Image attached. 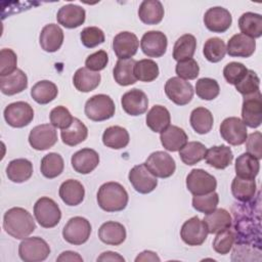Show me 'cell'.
Listing matches in <instances>:
<instances>
[{"label":"cell","mask_w":262,"mask_h":262,"mask_svg":"<svg viewBox=\"0 0 262 262\" xmlns=\"http://www.w3.org/2000/svg\"><path fill=\"white\" fill-rule=\"evenodd\" d=\"M71 164L76 172L89 174L98 166L99 155L92 148H82L72 156Z\"/></svg>","instance_id":"obj_21"},{"label":"cell","mask_w":262,"mask_h":262,"mask_svg":"<svg viewBox=\"0 0 262 262\" xmlns=\"http://www.w3.org/2000/svg\"><path fill=\"white\" fill-rule=\"evenodd\" d=\"M90 222L81 216L71 218L62 229V236L69 244L80 246L88 241L91 234Z\"/></svg>","instance_id":"obj_6"},{"label":"cell","mask_w":262,"mask_h":262,"mask_svg":"<svg viewBox=\"0 0 262 262\" xmlns=\"http://www.w3.org/2000/svg\"><path fill=\"white\" fill-rule=\"evenodd\" d=\"M242 34L250 38H259L262 35V16L255 12H245L238 19Z\"/></svg>","instance_id":"obj_39"},{"label":"cell","mask_w":262,"mask_h":262,"mask_svg":"<svg viewBox=\"0 0 262 262\" xmlns=\"http://www.w3.org/2000/svg\"><path fill=\"white\" fill-rule=\"evenodd\" d=\"M159 66L152 59H140L135 62L134 76L141 82H152L159 77Z\"/></svg>","instance_id":"obj_45"},{"label":"cell","mask_w":262,"mask_h":262,"mask_svg":"<svg viewBox=\"0 0 262 262\" xmlns=\"http://www.w3.org/2000/svg\"><path fill=\"white\" fill-rule=\"evenodd\" d=\"M218 203H219V196H218V193L215 191H212L207 194H202V195H193L192 198L193 209L206 215L214 211L217 208Z\"/></svg>","instance_id":"obj_48"},{"label":"cell","mask_w":262,"mask_h":262,"mask_svg":"<svg viewBox=\"0 0 262 262\" xmlns=\"http://www.w3.org/2000/svg\"><path fill=\"white\" fill-rule=\"evenodd\" d=\"M126 229L123 224L116 221H106L98 229L99 239L111 246H119L126 239Z\"/></svg>","instance_id":"obj_26"},{"label":"cell","mask_w":262,"mask_h":262,"mask_svg":"<svg viewBox=\"0 0 262 262\" xmlns=\"http://www.w3.org/2000/svg\"><path fill=\"white\" fill-rule=\"evenodd\" d=\"M192 129L199 134H207L211 131L214 123L212 113L203 106L194 108L189 118Z\"/></svg>","instance_id":"obj_41"},{"label":"cell","mask_w":262,"mask_h":262,"mask_svg":"<svg viewBox=\"0 0 262 262\" xmlns=\"http://www.w3.org/2000/svg\"><path fill=\"white\" fill-rule=\"evenodd\" d=\"M255 179H248L235 176L231 182V193L237 201L247 203L250 202L256 193Z\"/></svg>","instance_id":"obj_38"},{"label":"cell","mask_w":262,"mask_h":262,"mask_svg":"<svg viewBox=\"0 0 262 262\" xmlns=\"http://www.w3.org/2000/svg\"><path fill=\"white\" fill-rule=\"evenodd\" d=\"M234 170L236 176L248 179H255L260 170L259 160L248 152L242 154L235 160Z\"/></svg>","instance_id":"obj_37"},{"label":"cell","mask_w":262,"mask_h":262,"mask_svg":"<svg viewBox=\"0 0 262 262\" xmlns=\"http://www.w3.org/2000/svg\"><path fill=\"white\" fill-rule=\"evenodd\" d=\"M186 187L193 195L207 194L215 191L217 180L203 169H192L186 176Z\"/></svg>","instance_id":"obj_8"},{"label":"cell","mask_w":262,"mask_h":262,"mask_svg":"<svg viewBox=\"0 0 262 262\" xmlns=\"http://www.w3.org/2000/svg\"><path fill=\"white\" fill-rule=\"evenodd\" d=\"M206 151L207 148L202 142L189 141L179 150V157L185 165L192 166L205 158Z\"/></svg>","instance_id":"obj_44"},{"label":"cell","mask_w":262,"mask_h":262,"mask_svg":"<svg viewBox=\"0 0 262 262\" xmlns=\"http://www.w3.org/2000/svg\"><path fill=\"white\" fill-rule=\"evenodd\" d=\"M208 229L203 220L193 216L186 220L180 229L181 239L188 246H201L208 236Z\"/></svg>","instance_id":"obj_12"},{"label":"cell","mask_w":262,"mask_h":262,"mask_svg":"<svg viewBox=\"0 0 262 262\" xmlns=\"http://www.w3.org/2000/svg\"><path fill=\"white\" fill-rule=\"evenodd\" d=\"M58 94L57 86L48 80L37 82L31 89L32 98L39 104H47L56 98Z\"/></svg>","instance_id":"obj_40"},{"label":"cell","mask_w":262,"mask_h":262,"mask_svg":"<svg viewBox=\"0 0 262 262\" xmlns=\"http://www.w3.org/2000/svg\"><path fill=\"white\" fill-rule=\"evenodd\" d=\"M101 76L98 72L90 71L89 69L80 68L76 71L73 77V83L77 90L81 92H90L98 87Z\"/></svg>","instance_id":"obj_31"},{"label":"cell","mask_w":262,"mask_h":262,"mask_svg":"<svg viewBox=\"0 0 262 262\" xmlns=\"http://www.w3.org/2000/svg\"><path fill=\"white\" fill-rule=\"evenodd\" d=\"M144 165L152 175L159 178H168L176 170L174 159L168 152L162 150L151 152L144 162Z\"/></svg>","instance_id":"obj_9"},{"label":"cell","mask_w":262,"mask_h":262,"mask_svg":"<svg viewBox=\"0 0 262 262\" xmlns=\"http://www.w3.org/2000/svg\"><path fill=\"white\" fill-rule=\"evenodd\" d=\"M196 49V40L193 35L184 34L179 37L173 47V58L181 61L187 58H192Z\"/></svg>","instance_id":"obj_42"},{"label":"cell","mask_w":262,"mask_h":262,"mask_svg":"<svg viewBox=\"0 0 262 262\" xmlns=\"http://www.w3.org/2000/svg\"><path fill=\"white\" fill-rule=\"evenodd\" d=\"M57 261H79L82 262L83 258L76 252L73 251H66L62 252L56 259Z\"/></svg>","instance_id":"obj_59"},{"label":"cell","mask_w":262,"mask_h":262,"mask_svg":"<svg viewBox=\"0 0 262 262\" xmlns=\"http://www.w3.org/2000/svg\"><path fill=\"white\" fill-rule=\"evenodd\" d=\"M245 123L236 117H229L220 125L221 137L230 145H241L246 142L248 132Z\"/></svg>","instance_id":"obj_13"},{"label":"cell","mask_w":262,"mask_h":262,"mask_svg":"<svg viewBox=\"0 0 262 262\" xmlns=\"http://www.w3.org/2000/svg\"><path fill=\"white\" fill-rule=\"evenodd\" d=\"M3 115L9 126L13 128H23L33 121L34 110L26 101H15L9 103L5 107Z\"/></svg>","instance_id":"obj_7"},{"label":"cell","mask_w":262,"mask_h":262,"mask_svg":"<svg viewBox=\"0 0 262 262\" xmlns=\"http://www.w3.org/2000/svg\"><path fill=\"white\" fill-rule=\"evenodd\" d=\"M165 93L175 104L185 105L189 103L193 97V88L186 80L179 77H172L165 84Z\"/></svg>","instance_id":"obj_10"},{"label":"cell","mask_w":262,"mask_h":262,"mask_svg":"<svg viewBox=\"0 0 262 262\" xmlns=\"http://www.w3.org/2000/svg\"><path fill=\"white\" fill-rule=\"evenodd\" d=\"M233 244H234V233L232 229L228 228L216 233V236L213 241V249L218 254L226 255L232 249Z\"/></svg>","instance_id":"obj_50"},{"label":"cell","mask_w":262,"mask_h":262,"mask_svg":"<svg viewBox=\"0 0 262 262\" xmlns=\"http://www.w3.org/2000/svg\"><path fill=\"white\" fill-rule=\"evenodd\" d=\"M209 233H218L225 229H228L232 225V218L230 213L223 209H215L211 213L207 214L203 219Z\"/></svg>","instance_id":"obj_28"},{"label":"cell","mask_w":262,"mask_h":262,"mask_svg":"<svg viewBox=\"0 0 262 262\" xmlns=\"http://www.w3.org/2000/svg\"><path fill=\"white\" fill-rule=\"evenodd\" d=\"M3 228L12 237L24 239L36 229V223L28 210L14 207L5 212L3 216Z\"/></svg>","instance_id":"obj_1"},{"label":"cell","mask_w":262,"mask_h":262,"mask_svg":"<svg viewBox=\"0 0 262 262\" xmlns=\"http://www.w3.org/2000/svg\"><path fill=\"white\" fill-rule=\"evenodd\" d=\"M50 247L45 239L39 236L26 237L18 246V255L25 262H40L47 259Z\"/></svg>","instance_id":"obj_5"},{"label":"cell","mask_w":262,"mask_h":262,"mask_svg":"<svg viewBox=\"0 0 262 262\" xmlns=\"http://www.w3.org/2000/svg\"><path fill=\"white\" fill-rule=\"evenodd\" d=\"M177 76L183 80H193L199 76L200 67L193 58H187L178 61L175 67Z\"/></svg>","instance_id":"obj_53"},{"label":"cell","mask_w":262,"mask_h":262,"mask_svg":"<svg viewBox=\"0 0 262 262\" xmlns=\"http://www.w3.org/2000/svg\"><path fill=\"white\" fill-rule=\"evenodd\" d=\"M138 47V38L131 32H121L113 40V50L119 59L131 58L136 54Z\"/></svg>","instance_id":"obj_18"},{"label":"cell","mask_w":262,"mask_h":262,"mask_svg":"<svg viewBox=\"0 0 262 262\" xmlns=\"http://www.w3.org/2000/svg\"><path fill=\"white\" fill-rule=\"evenodd\" d=\"M17 57L10 48H3L0 51V77L8 76L16 71Z\"/></svg>","instance_id":"obj_54"},{"label":"cell","mask_w":262,"mask_h":262,"mask_svg":"<svg viewBox=\"0 0 262 262\" xmlns=\"http://www.w3.org/2000/svg\"><path fill=\"white\" fill-rule=\"evenodd\" d=\"M64 168L62 157L57 152H49L41 160L40 170L44 177L52 179L59 176Z\"/></svg>","instance_id":"obj_43"},{"label":"cell","mask_w":262,"mask_h":262,"mask_svg":"<svg viewBox=\"0 0 262 262\" xmlns=\"http://www.w3.org/2000/svg\"><path fill=\"white\" fill-rule=\"evenodd\" d=\"M242 121L250 128H258L262 123V96L260 90L244 96L242 105Z\"/></svg>","instance_id":"obj_11"},{"label":"cell","mask_w":262,"mask_h":262,"mask_svg":"<svg viewBox=\"0 0 262 262\" xmlns=\"http://www.w3.org/2000/svg\"><path fill=\"white\" fill-rule=\"evenodd\" d=\"M115 102L106 94L93 95L86 101L84 107L86 117L94 122L111 119L115 115Z\"/></svg>","instance_id":"obj_3"},{"label":"cell","mask_w":262,"mask_h":262,"mask_svg":"<svg viewBox=\"0 0 262 262\" xmlns=\"http://www.w3.org/2000/svg\"><path fill=\"white\" fill-rule=\"evenodd\" d=\"M136 60L133 58L129 59H118L113 70L115 81L121 86H129L135 84L137 79L134 76V66Z\"/></svg>","instance_id":"obj_34"},{"label":"cell","mask_w":262,"mask_h":262,"mask_svg":"<svg viewBox=\"0 0 262 262\" xmlns=\"http://www.w3.org/2000/svg\"><path fill=\"white\" fill-rule=\"evenodd\" d=\"M160 257L152 251H143L141 252L136 258H135V262H139V261H160Z\"/></svg>","instance_id":"obj_60"},{"label":"cell","mask_w":262,"mask_h":262,"mask_svg":"<svg viewBox=\"0 0 262 262\" xmlns=\"http://www.w3.org/2000/svg\"><path fill=\"white\" fill-rule=\"evenodd\" d=\"M220 92L219 84L211 78H201L195 83V93L203 100H213Z\"/></svg>","instance_id":"obj_47"},{"label":"cell","mask_w":262,"mask_h":262,"mask_svg":"<svg viewBox=\"0 0 262 262\" xmlns=\"http://www.w3.org/2000/svg\"><path fill=\"white\" fill-rule=\"evenodd\" d=\"M97 261H120L124 262L125 259L118 253L112 252V251H106L101 253V255L97 258Z\"/></svg>","instance_id":"obj_58"},{"label":"cell","mask_w":262,"mask_h":262,"mask_svg":"<svg viewBox=\"0 0 262 262\" xmlns=\"http://www.w3.org/2000/svg\"><path fill=\"white\" fill-rule=\"evenodd\" d=\"M203 53L210 62H218L222 60L226 53V45L220 38L213 37L208 39L203 48Z\"/></svg>","instance_id":"obj_46"},{"label":"cell","mask_w":262,"mask_h":262,"mask_svg":"<svg viewBox=\"0 0 262 262\" xmlns=\"http://www.w3.org/2000/svg\"><path fill=\"white\" fill-rule=\"evenodd\" d=\"M164 7L159 0H144L138 8V16L145 25H158L164 17Z\"/></svg>","instance_id":"obj_30"},{"label":"cell","mask_w":262,"mask_h":262,"mask_svg":"<svg viewBox=\"0 0 262 262\" xmlns=\"http://www.w3.org/2000/svg\"><path fill=\"white\" fill-rule=\"evenodd\" d=\"M256 49V41L242 33L233 35L226 46V52L232 57H250Z\"/></svg>","instance_id":"obj_22"},{"label":"cell","mask_w":262,"mask_h":262,"mask_svg":"<svg viewBox=\"0 0 262 262\" xmlns=\"http://www.w3.org/2000/svg\"><path fill=\"white\" fill-rule=\"evenodd\" d=\"M34 216L42 227L52 228L59 223L61 211L52 199L42 196L34 205Z\"/></svg>","instance_id":"obj_4"},{"label":"cell","mask_w":262,"mask_h":262,"mask_svg":"<svg viewBox=\"0 0 262 262\" xmlns=\"http://www.w3.org/2000/svg\"><path fill=\"white\" fill-rule=\"evenodd\" d=\"M86 11L83 7L76 4H67L59 8L56 19L59 25L67 29H75L84 24Z\"/></svg>","instance_id":"obj_20"},{"label":"cell","mask_w":262,"mask_h":262,"mask_svg":"<svg viewBox=\"0 0 262 262\" xmlns=\"http://www.w3.org/2000/svg\"><path fill=\"white\" fill-rule=\"evenodd\" d=\"M61 201L68 206L80 205L85 196V188L82 183L75 179L63 181L58 190Z\"/></svg>","instance_id":"obj_25"},{"label":"cell","mask_w":262,"mask_h":262,"mask_svg":"<svg viewBox=\"0 0 262 262\" xmlns=\"http://www.w3.org/2000/svg\"><path fill=\"white\" fill-rule=\"evenodd\" d=\"M232 23V16L230 12L220 6L209 8L204 15V24L206 28L213 33L226 32Z\"/></svg>","instance_id":"obj_17"},{"label":"cell","mask_w":262,"mask_h":262,"mask_svg":"<svg viewBox=\"0 0 262 262\" xmlns=\"http://www.w3.org/2000/svg\"><path fill=\"white\" fill-rule=\"evenodd\" d=\"M160 139L165 149L169 151H178L187 143L188 137L182 128L170 125L161 132Z\"/></svg>","instance_id":"obj_24"},{"label":"cell","mask_w":262,"mask_h":262,"mask_svg":"<svg viewBox=\"0 0 262 262\" xmlns=\"http://www.w3.org/2000/svg\"><path fill=\"white\" fill-rule=\"evenodd\" d=\"M145 121L147 127L151 131L156 133H161L168 126H170L171 116L169 111L165 106L156 104L147 112Z\"/></svg>","instance_id":"obj_33"},{"label":"cell","mask_w":262,"mask_h":262,"mask_svg":"<svg viewBox=\"0 0 262 262\" xmlns=\"http://www.w3.org/2000/svg\"><path fill=\"white\" fill-rule=\"evenodd\" d=\"M108 63V55L104 50H98L90 55L85 60L87 69L93 72H99L103 70Z\"/></svg>","instance_id":"obj_56"},{"label":"cell","mask_w":262,"mask_h":262,"mask_svg":"<svg viewBox=\"0 0 262 262\" xmlns=\"http://www.w3.org/2000/svg\"><path fill=\"white\" fill-rule=\"evenodd\" d=\"M88 136V129L78 118H74L72 125L61 130L60 137L62 142L69 146H75L83 142Z\"/></svg>","instance_id":"obj_36"},{"label":"cell","mask_w":262,"mask_h":262,"mask_svg":"<svg viewBox=\"0 0 262 262\" xmlns=\"http://www.w3.org/2000/svg\"><path fill=\"white\" fill-rule=\"evenodd\" d=\"M204 159L206 160V163L211 167L223 170L231 164L233 160V154L231 148L227 145H214L207 149Z\"/></svg>","instance_id":"obj_27"},{"label":"cell","mask_w":262,"mask_h":262,"mask_svg":"<svg viewBox=\"0 0 262 262\" xmlns=\"http://www.w3.org/2000/svg\"><path fill=\"white\" fill-rule=\"evenodd\" d=\"M33 174V164L27 159H15L9 162L6 168L8 179L15 183H23L29 180Z\"/></svg>","instance_id":"obj_32"},{"label":"cell","mask_w":262,"mask_h":262,"mask_svg":"<svg viewBox=\"0 0 262 262\" xmlns=\"http://www.w3.org/2000/svg\"><path fill=\"white\" fill-rule=\"evenodd\" d=\"M128 201V192L124 186L115 181L103 183L97 191L98 206L105 212L123 211Z\"/></svg>","instance_id":"obj_2"},{"label":"cell","mask_w":262,"mask_h":262,"mask_svg":"<svg viewBox=\"0 0 262 262\" xmlns=\"http://www.w3.org/2000/svg\"><path fill=\"white\" fill-rule=\"evenodd\" d=\"M128 178L133 188L143 194L151 192L158 185L157 177L149 172L144 163L134 166L130 170Z\"/></svg>","instance_id":"obj_15"},{"label":"cell","mask_w":262,"mask_h":262,"mask_svg":"<svg viewBox=\"0 0 262 262\" xmlns=\"http://www.w3.org/2000/svg\"><path fill=\"white\" fill-rule=\"evenodd\" d=\"M168 46L167 36L161 31H148L140 40L142 52L148 57H161L165 54Z\"/></svg>","instance_id":"obj_16"},{"label":"cell","mask_w":262,"mask_h":262,"mask_svg":"<svg viewBox=\"0 0 262 262\" xmlns=\"http://www.w3.org/2000/svg\"><path fill=\"white\" fill-rule=\"evenodd\" d=\"M63 31L58 25L49 24L46 25L40 33L39 42L41 48L46 52L57 51L63 43Z\"/></svg>","instance_id":"obj_23"},{"label":"cell","mask_w":262,"mask_h":262,"mask_svg":"<svg viewBox=\"0 0 262 262\" xmlns=\"http://www.w3.org/2000/svg\"><path fill=\"white\" fill-rule=\"evenodd\" d=\"M130 136L128 131L121 126H111L102 134V142L106 147L121 149L128 145Z\"/></svg>","instance_id":"obj_35"},{"label":"cell","mask_w":262,"mask_h":262,"mask_svg":"<svg viewBox=\"0 0 262 262\" xmlns=\"http://www.w3.org/2000/svg\"><path fill=\"white\" fill-rule=\"evenodd\" d=\"M82 44L87 48H94L105 40L104 33L98 27H86L80 34Z\"/></svg>","instance_id":"obj_52"},{"label":"cell","mask_w":262,"mask_h":262,"mask_svg":"<svg viewBox=\"0 0 262 262\" xmlns=\"http://www.w3.org/2000/svg\"><path fill=\"white\" fill-rule=\"evenodd\" d=\"M121 103L126 114L130 116H140L147 111L148 98L142 90L134 88L123 94Z\"/></svg>","instance_id":"obj_19"},{"label":"cell","mask_w":262,"mask_h":262,"mask_svg":"<svg viewBox=\"0 0 262 262\" xmlns=\"http://www.w3.org/2000/svg\"><path fill=\"white\" fill-rule=\"evenodd\" d=\"M49 119L52 126L61 130L69 128L74 120L70 111L62 105H58L52 108L49 114Z\"/></svg>","instance_id":"obj_51"},{"label":"cell","mask_w":262,"mask_h":262,"mask_svg":"<svg viewBox=\"0 0 262 262\" xmlns=\"http://www.w3.org/2000/svg\"><path fill=\"white\" fill-rule=\"evenodd\" d=\"M57 142V132L51 124L34 127L29 134V143L36 150H46Z\"/></svg>","instance_id":"obj_14"},{"label":"cell","mask_w":262,"mask_h":262,"mask_svg":"<svg viewBox=\"0 0 262 262\" xmlns=\"http://www.w3.org/2000/svg\"><path fill=\"white\" fill-rule=\"evenodd\" d=\"M28 87V77L19 69L12 74L0 77V89L5 95L11 96L23 92Z\"/></svg>","instance_id":"obj_29"},{"label":"cell","mask_w":262,"mask_h":262,"mask_svg":"<svg viewBox=\"0 0 262 262\" xmlns=\"http://www.w3.org/2000/svg\"><path fill=\"white\" fill-rule=\"evenodd\" d=\"M259 85H260V79L258 75L254 71L248 70L244 78L234 86L237 92H239L244 96H247L259 91L260 90Z\"/></svg>","instance_id":"obj_49"},{"label":"cell","mask_w":262,"mask_h":262,"mask_svg":"<svg viewBox=\"0 0 262 262\" xmlns=\"http://www.w3.org/2000/svg\"><path fill=\"white\" fill-rule=\"evenodd\" d=\"M247 72L248 69L242 62L231 61L224 67L223 76L228 84L235 85L244 78Z\"/></svg>","instance_id":"obj_55"},{"label":"cell","mask_w":262,"mask_h":262,"mask_svg":"<svg viewBox=\"0 0 262 262\" xmlns=\"http://www.w3.org/2000/svg\"><path fill=\"white\" fill-rule=\"evenodd\" d=\"M246 149H247L248 154H250L257 160L262 159V135H261V132L256 131L247 136Z\"/></svg>","instance_id":"obj_57"}]
</instances>
